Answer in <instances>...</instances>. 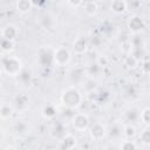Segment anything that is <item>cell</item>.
Segmentation results:
<instances>
[{
    "label": "cell",
    "mask_w": 150,
    "mask_h": 150,
    "mask_svg": "<svg viewBox=\"0 0 150 150\" xmlns=\"http://www.w3.org/2000/svg\"><path fill=\"white\" fill-rule=\"evenodd\" d=\"M84 100L82 91L76 86H68L66 87L60 94V103L68 109L75 110L77 109Z\"/></svg>",
    "instance_id": "obj_1"
},
{
    "label": "cell",
    "mask_w": 150,
    "mask_h": 150,
    "mask_svg": "<svg viewBox=\"0 0 150 150\" xmlns=\"http://www.w3.org/2000/svg\"><path fill=\"white\" fill-rule=\"evenodd\" d=\"M0 62L2 66V71L7 76H11V77H16L23 68L22 60L19 56L13 55V54L4 55L0 60Z\"/></svg>",
    "instance_id": "obj_2"
},
{
    "label": "cell",
    "mask_w": 150,
    "mask_h": 150,
    "mask_svg": "<svg viewBox=\"0 0 150 150\" xmlns=\"http://www.w3.org/2000/svg\"><path fill=\"white\" fill-rule=\"evenodd\" d=\"M36 63L42 69H50L54 66V48L41 46L36 52Z\"/></svg>",
    "instance_id": "obj_3"
},
{
    "label": "cell",
    "mask_w": 150,
    "mask_h": 150,
    "mask_svg": "<svg viewBox=\"0 0 150 150\" xmlns=\"http://www.w3.org/2000/svg\"><path fill=\"white\" fill-rule=\"evenodd\" d=\"M73 59V54L69 48L66 46H59L54 48V66L66 68L70 64Z\"/></svg>",
    "instance_id": "obj_4"
},
{
    "label": "cell",
    "mask_w": 150,
    "mask_h": 150,
    "mask_svg": "<svg viewBox=\"0 0 150 150\" xmlns=\"http://www.w3.org/2000/svg\"><path fill=\"white\" fill-rule=\"evenodd\" d=\"M36 23L43 30H54L57 26V19L50 12H41L36 15Z\"/></svg>",
    "instance_id": "obj_5"
},
{
    "label": "cell",
    "mask_w": 150,
    "mask_h": 150,
    "mask_svg": "<svg viewBox=\"0 0 150 150\" xmlns=\"http://www.w3.org/2000/svg\"><path fill=\"white\" fill-rule=\"evenodd\" d=\"M32 100L27 93H18L12 102V105L14 108V112L16 114H23L30 108Z\"/></svg>",
    "instance_id": "obj_6"
},
{
    "label": "cell",
    "mask_w": 150,
    "mask_h": 150,
    "mask_svg": "<svg viewBox=\"0 0 150 150\" xmlns=\"http://www.w3.org/2000/svg\"><path fill=\"white\" fill-rule=\"evenodd\" d=\"M127 28L132 35L141 34L146 28V22L139 14H132L127 20Z\"/></svg>",
    "instance_id": "obj_7"
},
{
    "label": "cell",
    "mask_w": 150,
    "mask_h": 150,
    "mask_svg": "<svg viewBox=\"0 0 150 150\" xmlns=\"http://www.w3.org/2000/svg\"><path fill=\"white\" fill-rule=\"evenodd\" d=\"M70 122L71 127L79 132H84L90 127V117L86 112H75Z\"/></svg>",
    "instance_id": "obj_8"
},
{
    "label": "cell",
    "mask_w": 150,
    "mask_h": 150,
    "mask_svg": "<svg viewBox=\"0 0 150 150\" xmlns=\"http://www.w3.org/2000/svg\"><path fill=\"white\" fill-rule=\"evenodd\" d=\"M12 134L18 138L27 137L32 131V124L27 120H16L12 123L11 127Z\"/></svg>",
    "instance_id": "obj_9"
},
{
    "label": "cell",
    "mask_w": 150,
    "mask_h": 150,
    "mask_svg": "<svg viewBox=\"0 0 150 150\" xmlns=\"http://www.w3.org/2000/svg\"><path fill=\"white\" fill-rule=\"evenodd\" d=\"M123 128L124 123L122 121H115L109 127H107V137L112 141L123 139Z\"/></svg>",
    "instance_id": "obj_10"
},
{
    "label": "cell",
    "mask_w": 150,
    "mask_h": 150,
    "mask_svg": "<svg viewBox=\"0 0 150 150\" xmlns=\"http://www.w3.org/2000/svg\"><path fill=\"white\" fill-rule=\"evenodd\" d=\"M88 132L93 141H102L107 137V127L102 122H95L94 124H90Z\"/></svg>",
    "instance_id": "obj_11"
},
{
    "label": "cell",
    "mask_w": 150,
    "mask_h": 150,
    "mask_svg": "<svg viewBox=\"0 0 150 150\" xmlns=\"http://www.w3.org/2000/svg\"><path fill=\"white\" fill-rule=\"evenodd\" d=\"M139 121V109L136 105H129L124 109L122 115V122L124 124H135Z\"/></svg>",
    "instance_id": "obj_12"
},
{
    "label": "cell",
    "mask_w": 150,
    "mask_h": 150,
    "mask_svg": "<svg viewBox=\"0 0 150 150\" xmlns=\"http://www.w3.org/2000/svg\"><path fill=\"white\" fill-rule=\"evenodd\" d=\"M68 134L67 131V125L64 122L61 121H56L52 124V127L49 128V136L50 138H53L54 141H60L63 136H66Z\"/></svg>",
    "instance_id": "obj_13"
},
{
    "label": "cell",
    "mask_w": 150,
    "mask_h": 150,
    "mask_svg": "<svg viewBox=\"0 0 150 150\" xmlns=\"http://www.w3.org/2000/svg\"><path fill=\"white\" fill-rule=\"evenodd\" d=\"M71 47H73V50L75 54L77 55H84L88 50H89V41H88V38L87 36H83V35H79L77 38L74 39L73 43H71Z\"/></svg>",
    "instance_id": "obj_14"
},
{
    "label": "cell",
    "mask_w": 150,
    "mask_h": 150,
    "mask_svg": "<svg viewBox=\"0 0 150 150\" xmlns=\"http://www.w3.org/2000/svg\"><path fill=\"white\" fill-rule=\"evenodd\" d=\"M0 36L6 39V40H8V41L15 42V40L19 36V27L16 25L12 23V22L6 23L0 30Z\"/></svg>",
    "instance_id": "obj_15"
},
{
    "label": "cell",
    "mask_w": 150,
    "mask_h": 150,
    "mask_svg": "<svg viewBox=\"0 0 150 150\" xmlns=\"http://www.w3.org/2000/svg\"><path fill=\"white\" fill-rule=\"evenodd\" d=\"M76 145H77V138L73 134L68 132L60 141H57L56 150H73L76 148Z\"/></svg>",
    "instance_id": "obj_16"
},
{
    "label": "cell",
    "mask_w": 150,
    "mask_h": 150,
    "mask_svg": "<svg viewBox=\"0 0 150 150\" xmlns=\"http://www.w3.org/2000/svg\"><path fill=\"white\" fill-rule=\"evenodd\" d=\"M69 80L71 81V86L75 84H82V82L86 80L87 74H86V68L81 66H76L69 70Z\"/></svg>",
    "instance_id": "obj_17"
},
{
    "label": "cell",
    "mask_w": 150,
    "mask_h": 150,
    "mask_svg": "<svg viewBox=\"0 0 150 150\" xmlns=\"http://www.w3.org/2000/svg\"><path fill=\"white\" fill-rule=\"evenodd\" d=\"M16 79V82L18 84H20L21 87H30L33 84V81H34V74L32 71V69L27 68V67H23L22 70L20 71V74L15 77Z\"/></svg>",
    "instance_id": "obj_18"
},
{
    "label": "cell",
    "mask_w": 150,
    "mask_h": 150,
    "mask_svg": "<svg viewBox=\"0 0 150 150\" xmlns=\"http://www.w3.org/2000/svg\"><path fill=\"white\" fill-rule=\"evenodd\" d=\"M57 114H59V109L53 103H47V104L42 105V108H41V115L45 120L53 121L56 118Z\"/></svg>",
    "instance_id": "obj_19"
},
{
    "label": "cell",
    "mask_w": 150,
    "mask_h": 150,
    "mask_svg": "<svg viewBox=\"0 0 150 150\" xmlns=\"http://www.w3.org/2000/svg\"><path fill=\"white\" fill-rule=\"evenodd\" d=\"M109 9L111 13L116 14V15H121V14H124L129 7H128V1L125 0H114L110 2L109 5Z\"/></svg>",
    "instance_id": "obj_20"
},
{
    "label": "cell",
    "mask_w": 150,
    "mask_h": 150,
    "mask_svg": "<svg viewBox=\"0 0 150 150\" xmlns=\"http://www.w3.org/2000/svg\"><path fill=\"white\" fill-rule=\"evenodd\" d=\"M83 13L89 16V18H93L95 15H97L98 11H100V7H98V4L96 1H93V0H89V1H83L82 6H81Z\"/></svg>",
    "instance_id": "obj_21"
},
{
    "label": "cell",
    "mask_w": 150,
    "mask_h": 150,
    "mask_svg": "<svg viewBox=\"0 0 150 150\" xmlns=\"http://www.w3.org/2000/svg\"><path fill=\"white\" fill-rule=\"evenodd\" d=\"M111 98V93L108 89L104 88H97L95 90V96H94V103L97 104H105L110 101Z\"/></svg>",
    "instance_id": "obj_22"
},
{
    "label": "cell",
    "mask_w": 150,
    "mask_h": 150,
    "mask_svg": "<svg viewBox=\"0 0 150 150\" xmlns=\"http://www.w3.org/2000/svg\"><path fill=\"white\" fill-rule=\"evenodd\" d=\"M103 70H104V68H102L96 61L95 62H91L88 67H86V74H87V76L90 77V79H94V80L96 77L101 76L103 74Z\"/></svg>",
    "instance_id": "obj_23"
},
{
    "label": "cell",
    "mask_w": 150,
    "mask_h": 150,
    "mask_svg": "<svg viewBox=\"0 0 150 150\" xmlns=\"http://www.w3.org/2000/svg\"><path fill=\"white\" fill-rule=\"evenodd\" d=\"M13 115H14V108H13L12 103L2 102L0 104V120L8 121L12 118Z\"/></svg>",
    "instance_id": "obj_24"
},
{
    "label": "cell",
    "mask_w": 150,
    "mask_h": 150,
    "mask_svg": "<svg viewBox=\"0 0 150 150\" xmlns=\"http://www.w3.org/2000/svg\"><path fill=\"white\" fill-rule=\"evenodd\" d=\"M138 93H139V90H138V88L135 86V84H129V86H127L125 88H124V90H123V97L125 98V100H128V101H135L137 97H138Z\"/></svg>",
    "instance_id": "obj_25"
},
{
    "label": "cell",
    "mask_w": 150,
    "mask_h": 150,
    "mask_svg": "<svg viewBox=\"0 0 150 150\" xmlns=\"http://www.w3.org/2000/svg\"><path fill=\"white\" fill-rule=\"evenodd\" d=\"M15 7H16V11L21 14H27L33 9V5L30 0H19Z\"/></svg>",
    "instance_id": "obj_26"
},
{
    "label": "cell",
    "mask_w": 150,
    "mask_h": 150,
    "mask_svg": "<svg viewBox=\"0 0 150 150\" xmlns=\"http://www.w3.org/2000/svg\"><path fill=\"white\" fill-rule=\"evenodd\" d=\"M139 62H141V60L137 59L136 56H134L132 54H129V55L125 56V59H124V66H125L129 70H135V69H137L138 66H139Z\"/></svg>",
    "instance_id": "obj_27"
},
{
    "label": "cell",
    "mask_w": 150,
    "mask_h": 150,
    "mask_svg": "<svg viewBox=\"0 0 150 150\" xmlns=\"http://www.w3.org/2000/svg\"><path fill=\"white\" fill-rule=\"evenodd\" d=\"M15 48V42H12V41H8L4 38L0 36V50L7 55V54H11Z\"/></svg>",
    "instance_id": "obj_28"
},
{
    "label": "cell",
    "mask_w": 150,
    "mask_h": 150,
    "mask_svg": "<svg viewBox=\"0 0 150 150\" xmlns=\"http://www.w3.org/2000/svg\"><path fill=\"white\" fill-rule=\"evenodd\" d=\"M137 136V129L135 124H124L123 128V138L125 139H135Z\"/></svg>",
    "instance_id": "obj_29"
},
{
    "label": "cell",
    "mask_w": 150,
    "mask_h": 150,
    "mask_svg": "<svg viewBox=\"0 0 150 150\" xmlns=\"http://www.w3.org/2000/svg\"><path fill=\"white\" fill-rule=\"evenodd\" d=\"M118 150H137V143L135 139L123 138L118 145Z\"/></svg>",
    "instance_id": "obj_30"
},
{
    "label": "cell",
    "mask_w": 150,
    "mask_h": 150,
    "mask_svg": "<svg viewBox=\"0 0 150 150\" xmlns=\"http://www.w3.org/2000/svg\"><path fill=\"white\" fill-rule=\"evenodd\" d=\"M139 121L143 123L144 127H149L150 124V108L144 107L139 110Z\"/></svg>",
    "instance_id": "obj_31"
},
{
    "label": "cell",
    "mask_w": 150,
    "mask_h": 150,
    "mask_svg": "<svg viewBox=\"0 0 150 150\" xmlns=\"http://www.w3.org/2000/svg\"><path fill=\"white\" fill-rule=\"evenodd\" d=\"M130 46L132 47V49H142L143 47V38L141 34H136L132 35L130 39Z\"/></svg>",
    "instance_id": "obj_32"
},
{
    "label": "cell",
    "mask_w": 150,
    "mask_h": 150,
    "mask_svg": "<svg viewBox=\"0 0 150 150\" xmlns=\"http://www.w3.org/2000/svg\"><path fill=\"white\" fill-rule=\"evenodd\" d=\"M138 138H139V141H141L142 144L149 145L150 144V128L149 127H144L143 130L141 131Z\"/></svg>",
    "instance_id": "obj_33"
},
{
    "label": "cell",
    "mask_w": 150,
    "mask_h": 150,
    "mask_svg": "<svg viewBox=\"0 0 150 150\" xmlns=\"http://www.w3.org/2000/svg\"><path fill=\"white\" fill-rule=\"evenodd\" d=\"M138 67H139L141 73H142L143 75H148V74L150 73V62H149V60H148L146 57L143 59V60H141Z\"/></svg>",
    "instance_id": "obj_34"
},
{
    "label": "cell",
    "mask_w": 150,
    "mask_h": 150,
    "mask_svg": "<svg viewBox=\"0 0 150 150\" xmlns=\"http://www.w3.org/2000/svg\"><path fill=\"white\" fill-rule=\"evenodd\" d=\"M96 62H97L102 68H104V67H107V66H108L109 60H108V57H107V56H100V57H97Z\"/></svg>",
    "instance_id": "obj_35"
},
{
    "label": "cell",
    "mask_w": 150,
    "mask_h": 150,
    "mask_svg": "<svg viewBox=\"0 0 150 150\" xmlns=\"http://www.w3.org/2000/svg\"><path fill=\"white\" fill-rule=\"evenodd\" d=\"M82 4H83V1H81V0H77V1H67V5H68V6H71V7H74V8L81 7Z\"/></svg>",
    "instance_id": "obj_36"
},
{
    "label": "cell",
    "mask_w": 150,
    "mask_h": 150,
    "mask_svg": "<svg viewBox=\"0 0 150 150\" xmlns=\"http://www.w3.org/2000/svg\"><path fill=\"white\" fill-rule=\"evenodd\" d=\"M5 137H6V132H5L4 128H2V127H0V144L5 141Z\"/></svg>",
    "instance_id": "obj_37"
},
{
    "label": "cell",
    "mask_w": 150,
    "mask_h": 150,
    "mask_svg": "<svg viewBox=\"0 0 150 150\" xmlns=\"http://www.w3.org/2000/svg\"><path fill=\"white\" fill-rule=\"evenodd\" d=\"M103 150H118V148L115 146V145H107Z\"/></svg>",
    "instance_id": "obj_38"
},
{
    "label": "cell",
    "mask_w": 150,
    "mask_h": 150,
    "mask_svg": "<svg viewBox=\"0 0 150 150\" xmlns=\"http://www.w3.org/2000/svg\"><path fill=\"white\" fill-rule=\"evenodd\" d=\"M4 150H19L16 146H14V145H7Z\"/></svg>",
    "instance_id": "obj_39"
},
{
    "label": "cell",
    "mask_w": 150,
    "mask_h": 150,
    "mask_svg": "<svg viewBox=\"0 0 150 150\" xmlns=\"http://www.w3.org/2000/svg\"><path fill=\"white\" fill-rule=\"evenodd\" d=\"M2 97H4V89H2V87L0 86V104L2 103Z\"/></svg>",
    "instance_id": "obj_40"
},
{
    "label": "cell",
    "mask_w": 150,
    "mask_h": 150,
    "mask_svg": "<svg viewBox=\"0 0 150 150\" xmlns=\"http://www.w3.org/2000/svg\"><path fill=\"white\" fill-rule=\"evenodd\" d=\"M2 73H4V71H2V66H1V62H0V75H1Z\"/></svg>",
    "instance_id": "obj_41"
},
{
    "label": "cell",
    "mask_w": 150,
    "mask_h": 150,
    "mask_svg": "<svg viewBox=\"0 0 150 150\" xmlns=\"http://www.w3.org/2000/svg\"><path fill=\"white\" fill-rule=\"evenodd\" d=\"M73 150H79V149H77V146H76V148H75V149H73Z\"/></svg>",
    "instance_id": "obj_42"
}]
</instances>
